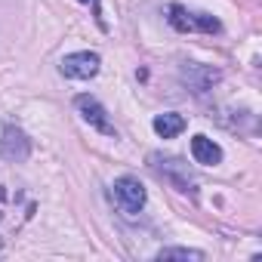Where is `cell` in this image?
Returning a JSON list of instances; mask_svg holds the SVG:
<instances>
[{"mask_svg":"<svg viewBox=\"0 0 262 262\" xmlns=\"http://www.w3.org/2000/svg\"><path fill=\"white\" fill-rule=\"evenodd\" d=\"M74 105H77V111H80V117L93 126V129H99V133H105V136H114V126H111V120H108V111L99 105V99H93V96H77L74 99Z\"/></svg>","mask_w":262,"mask_h":262,"instance_id":"cell-7","label":"cell"},{"mask_svg":"<svg viewBox=\"0 0 262 262\" xmlns=\"http://www.w3.org/2000/svg\"><path fill=\"white\" fill-rule=\"evenodd\" d=\"M99 53H90V50H80V53H68L62 62H59V71L68 77V80H90L99 74Z\"/></svg>","mask_w":262,"mask_h":262,"instance_id":"cell-4","label":"cell"},{"mask_svg":"<svg viewBox=\"0 0 262 262\" xmlns=\"http://www.w3.org/2000/svg\"><path fill=\"white\" fill-rule=\"evenodd\" d=\"M158 259L161 262H167V259H194V262H201L204 253L191 250V247H164V250H158Z\"/></svg>","mask_w":262,"mask_h":262,"instance_id":"cell-10","label":"cell"},{"mask_svg":"<svg viewBox=\"0 0 262 262\" xmlns=\"http://www.w3.org/2000/svg\"><path fill=\"white\" fill-rule=\"evenodd\" d=\"M0 256H4V237H0Z\"/></svg>","mask_w":262,"mask_h":262,"instance_id":"cell-12","label":"cell"},{"mask_svg":"<svg viewBox=\"0 0 262 262\" xmlns=\"http://www.w3.org/2000/svg\"><path fill=\"white\" fill-rule=\"evenodd\" d=\"M80 4H90V7H93V16H96V22H99V28L105 31L108 25H105V19H102V7H99V0H80Z\"/></svg>","mask_w":262,"mask_h":262,"instance_id":"cell-11","label":"cell"},{"mask_svg":"<svg viewBox=\"0 0 262 262\" xmlns=\"http://www.w3.org/2000/svg\"><path fill=\"white\" fill-rule=\"evenodd\" d=\"M0 155H4L7 161H13V164L28 161V155H31V139L25 136V129H22V126H16V123H7V126H4Z\"/></svg>","mask_w":262,"mask_h":262,"instance_id":"cell-5","label":"cell"},{"mask_svg":"<svg viewBox=\"0 0 262 262\" xmlns=\"http://www.w3.org/2000/svg\"><path fill=\"white\" fill-rule=\"evenodd\" d=\"M148 167H151L161 179H167L176 191H182V194H194V191H198L188 164H182L179 158H170V155H158V151H155V155H148Z\"/></svg>","mask_w":262,"mask_h":262,"instance_id":"cell-1","label":"cell"},{"mask_svg":"<svg viewBox=\"0 0 262 262\" xmlns=\"http://www.w3.org/2000/svg\"><path fill=\"white\" fill-rule=\"evenodd\" d=\"M151 126H155V133L161 139H173V136H179L182 129H185V117L176 114V111H167V114H158Z\"/></svg>","mask_w":262,"mask_h":262,"instance_id":"cell-9","label":"cell"},{"mask_svg":"<svg viewBox=\"0 0 262 262\" xmlns=\"http://www.w3.org/2000/svg\"><path fill=\"white\" fill-rule=\"evenodd\" d=\"M191 158L198 164H204V167H216L222 161V148L213 139H207V136H194L191 139Z\"/></svg>","mask_w":262,"mask_h":262,"instance_id":"cell-8","label":"cell"},{"mask_svg":"<svg viewBox=\"0 0 262 262\" xmlns=\"http://www.w3.org/2000/svg\"><path fill=\"white\" fill-rule=\"evenodd\" d=\"M167 22L176 28V31H207V34H216V31H222V25H219V19H213V16H207V13H191V10H185L182 4H170V10H167Z\"/></svg>","mask_w":262,"mask_h":262,"instance_id":"cell-2","label":"cell"},{"mask_svg":"<svg viewBox=\"0 0 262 262\" xmlns=\"http://www.w3.org/2000/svg\"><path fill=\"white\" fill-rule=\"evenodd\" d=\"M219 80H222V74H219L216 68H210V65H198V62L182 65V83H185L191 93H198V96H204L207 90H213Z\"/></svg>","mask_w":262,"mask_h":262,"instance_id":"cell-6","label":"cell"},{"mask_svg":"<svg viewBox=\"0 0 262 262\" xmlns=\"http://www.w3.org/2000/svg\"><path fill=\"white\" fill-rule=\"evenodd\" d=\"M111 188H114V201H117V207H120L126 216H139V213H142L148 194H145V185H142L136 176H120V179H114Z\"/></svg>","mask_w":262,"mask_h":262,"instance_id":"cell-3","label":"cell"}]
</instances>
